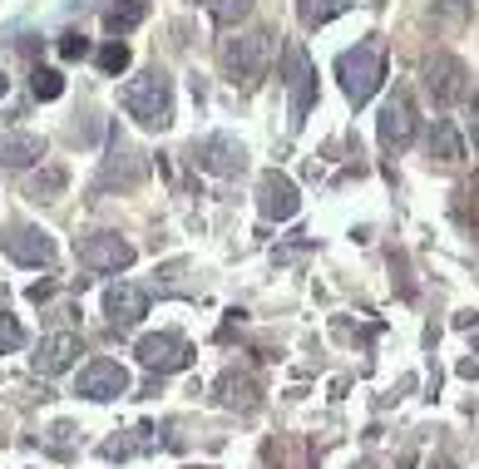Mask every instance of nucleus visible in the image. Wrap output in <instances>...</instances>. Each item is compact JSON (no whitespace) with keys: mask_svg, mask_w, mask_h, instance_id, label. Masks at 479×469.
Instances as JSON below:
<instances>
[{"mask_svg":"<svg viewBox=\"0 0 479 469\" xmlns=\"http://www.w3.org/2000/svg\"><path fill=\"white\" fill-rule=\"evenodd\" d=\"M119 99L143 129H169L173 124V94H169V75H163V69H143V75H134Z\"/></svg>","mask_w":479,"mask_h":469,"instance_id":"obj_1","label":"nucleus"},{"mask_svg":"<svg viewBox=\"0 0 479 469\" xmlns=\"http://www.w3.org/2000/svg\"><path fill=\"white\" fill-rule=\"evenodd\" d=\"M267 60H272V35H263V30L223 40V69L233 85H257L267 75Z\"/></svg>","mask_w":479,"mask_h":469,"instance_id":"obj_2","label":"nucleus"},{"mask_svg":"<svg viewBox=\"0 0 479 469\" xmlns=\"http://www.w3.org/2000/svg\"><path fill=\"white\" fill-rule=\"evenodd\" d=\"M336 79H341V89H346V99H351V104H366L371 94L381 89V79H385V60H381V50H376V45L346 50V55L336 60Z\"/></svg>","mask_w":479,"mask_h":469,"instance_id":"obj_3","label":"nucleus"},{"mask_svg":"<svg viewBox=\"0 0 479 469\" xmlns=\"http://www.w3.org/2000/svg\"><path fill=\"white\" fill-rule=\"evenodd\" d=\"M139 361L149 371H159V375H173V371L193 366V346H189V336H179V331H159V336L139 341Z\"/></svg>","mask_w":479,"mask_h":469,"instance_id":"obj_4","label":"nucleus"},{"mask_svg":"<svg viewBox=\"0 0 479 469\" xmlns=\"http://www.w3.org/2000/svg\"><path fill=\"white\" fill-rule=\"evenodd\" d=\"M282 65H287V94H291V124H301L311 99H317V69H311V55L301 45L282 50Z\"/></svg>","mask_w":479,"mask_h":469,"instance_id":"obj_5","label":"nucleus"},{"mask_svg":"<svg viewBox=\"0 0 479 469\" xmlns=\"http://www.w3.org/2000/svg\"><path fill=\"white\" fill-rule=\"evenodd\" d=\"M257 207H263L267 223H287V217H297V207H301L297 183H291L287 173L267 169L263 179H257Z\"/></svg>","mask_w":479,"mask_h":469,"instance_id":"obj_6","label":"nucleus"},{"mask_svg":"<svg viewBox=\"0 0 479 469\" xmlns=\"http://www.w3.org/2000/svg\"><path fill=\"white\" fill-rule=\"evenodd\" d=\"M193 163L207 173H217V179H233V173L247 169V153L237 139H227V133H213V139L193 143Z\"/></svg>","mask_w":479,"mask_h":469,"instance_id":"obj_7","label":"nucleus"},{"mask_svg":"<svg viewBox=\"0 0 479 469\" xmlns=\"http://www.w3.org/2000/svg\"><path fill=\"white\" fill-rule=\"evenodd\" d=\"M124 391H129V371L109 356H95L79 371V395H85V400H119Z\"/></svg>","mask_w":479,"mask_h":469,"instance_id":"obj_8","label":"nucleus"},{"mask_svg":"<svg viewBox=\"0 0 479 469\" xmlns=\"http://www.w3.org/2000/svg\"><path fill=\"white\" fill-rule=\"evenodd\" d=\"M79 262L89 267V272H124V267L134 262V243H124V237L114 233H95L79 243Z\"/></svg>","mask_w":479,"mask_h":469,"instance_id":"obj_9","label":"nucleus"},{"mask_svg":"<svg viewBox=\"0 0 479 469\" xmlns=\"http://www.w3.org/2000/svg\"><path fill=\"white\" fill-rule=\"evenodd\" d=\"M104 311H109L114 331H129V326H139V317L149 311V291L134 287V281H114V287L104 291Z\"/></svg>","mask_w":479,"mask_h":469,"instance_id":"obj_10","label":"nucleus"},{"mask_svg":"<svg viewBox=\"0 0 479 469\" xmlns=\"http://www.w3.org/2000/svg\"><path fill=\"white\" fill-rule=\"evenodd\" d=\"M5 253H10V262H20V267H50L55 262V243H50V233H40V227H15V233L5 237Z\"/></svg>","mask_w":479,"mask_h":469,"instance_id":"obj_11","label":"nucleus"},{"mask_svg":"<svg viewBox=\"0 0 479 469\" xmlns=\"http://www.w3.org/2000/svg\"><path fill=\"white\" fill-rule=\"evenodd\" d=\"M75 356H79V336L75 331H55V336L40 341V351L30 356V366H35L40 375H60V371L75 366Z\"/></svg>","mask_w":479,"mask_h":469,"instance_id":"obj_12","label":"nucleus"},{"mask_svg":"<svg viewBox=\"0 0 479 469\" xmlns=\"http://www.w3.org/2000/svg\"><path fill=\"white\" fill-rule=\"evenodd\" d=\"M381 143L385 149H405V143L415 139V109H410V99H405V94H395L391 104H385L381 109Z\"/></svg>","mask_w":479,"mask_h":469,"instance_id":"obj_13","label":"nucleus"},{"mask_svg":"<svg viewBox=\"0 0 479 469\" xmlns=\"http://www.w3.org/2000/svg\"><path fill=\"white\" fill-rule=\"evenodd\" d=\"M425 89H430V99L435 104H455L465 94V69H460V60H430L425 65Z\"/></svg>","mask_w":479,"mask_h":469,"instance_id":"obj_14","label":"nucleus"},{"mask_svg":"<svg viewBox=\"0 0 479 469\" xmlns=\"http://www.w3.org/2000/svg\"><path fill=\"white\" fill-rule=\"evenodd\" d=\"M45 159V139L40 133H5L0 139V169H25V163Z\"/></svg>","mask_w":479,"mask_h":469,"instance_id":"obj_15","label":"nucleus"},{"mask_svg":"<svg viewBox=\"0 0 479 469\" xmlns=\"http://www.w3.org/2000/svg\"><path fill=\"white\" fill-rule=\"evenodd\" d=\"M217 400H223L227 410H253V405H257V385L247 381V375L227 371L223 381H217Z\"/></svg>","mask_w":479,"mask_h":469,"instance_id":"obj_16","label":"nucleus"},{"mask_svg":"<svg viewBox=\"0 0 479 469\" xmlns=\"http://www.w3.org/2000/svg\"><path fill=\"white\" fill-rule=\"evenodd\" d=\"M430 159H440V163H460V159H465V143H460V133H455V124H450V119H435Z\"/></svg>","mask_w":479,"mask_h":469,"instance_id":"obj_17","label":"nucleus"},{"mask_svg":"<svg viewBox=\"0 0 479 469\" xmlns=\"http://www.w3.org/2000/svg\"><path fill=\"white\" fill-rule=\"evenodd\" d=\"M143 15H149V0H114V5L104 10V25H109L114 35H124V30L143 25Z\"/></svg>","mask_w":479,"mask_h":469,"instance_id":"obj_18","label":"nucleus"},{"mask_svg":"<svg viewBox=\"0 0 479 469\" xmlns=\"http://www.w3.org/2000/svg\"><path fill=\"white\" fill-rule=\"evenodd\" d=\"M351 0H297V10H301V25H327V20H336L341 10H346Z\"/></svg>","mask_w":479,"mask_h":469,"instance_id":"obj_19","label":"nucleus"},{"mask_svg":"<svg viewBox=\"0 0 479 469\" xmlns=\"http://www.w3.org/2000/svg\"><path fill=\"white\" fill-rule=\"evenodd\" d=\"M129 153H134L129 143H119V139H114V159H129ZM114 173H119V163H109L99 183H114ZM139 179H143V153H139L134 163H124V183H139Z\"/></svg>","mask_w":479,"mask_h":469,"instance_id":"obj_20","label":"nucleus"},{"mask_svg":"<svg viewBox=\"0 0 479 469\" xmlns=\"http://www.w3.org/2000/svg\"><path fill=\"white\" fill-rule=\"evenodd\" d=\"M65 169H45V173H35V179L25 183V193L30 198H55V193H65Z\"/></svg>","mask_w":479,"mask_h":469,"instance_id":"obj_21","label":"nucleus"},{"mask_svg":"<svg viewBox=\"0 0 479 469\" xmlns=\"http://www.w3.org/2000/svg\"><path fill=\"white\" fill-rule=\"evenodd\" d=\"M207 10H213L217 25H237V20L253 15V0H207Z\"/></svg>","mask_w":479,"mask_h":469,"instance_id":"obj_22","label":"nucleus"},{"mask_svg":"<svg viewBox=\"0 0 479 469\" xmlns=\"http://www.w3.org/2000/svg\"><path fill=\"white\" fill-rule=\"evenodd\" d=\"M30 94H35V99H60V94H65L60 69H35V75H30Z\"/></svg>","mask_w":479,"mask_h":469,"instance_id":"obj_23","label":"nucleus"},{"mask_svg":"<svg viewBox=\"0 0 479 469\" xmlns=\"http://www.w3.org/2000/svg\"><path fill=\"white\" fill-rule=\"evenodd\" d=\"M99 69L104 75H124V69H129V45H124V40H109V45L99 50Z\"/></svg>","mask_w":479,"mask_h":469,"instance_id":"obj_24","label":"nucleus"},{"mask_svg":"<svg viewBox=\"0 0 479 469\" xmlns=\"http://www.w3.org/2000/svg\"><path fill=\"white\" fill-rule=\"evenodd\" d=\"M149 425H139V440H109V445H104V460H124V455H134V450H149Z\"/></svg>","mask_w":479,"mask_h":469,"instance_id":"obj_25","label":"nucleus"},{"mask_svg":"<svg viewBox=\"0 0 479 469\" xmlns=\"http://www.w3.org/2000/svg\"><path fill=\"white\" fill-rule=\"evenodd\" d=\"M25 346V331H20V321L10 317V311H0V356L5 351H20Z\"/></svg>","mask_w":479,"mask_h":469,"instance_id":"obj_26","label":"nucleus"},{"mask_svg":"<svg viewBox=\"0 0 479 469\" xmlns=\"http://www.w3.org/2000/svg\"><path fill=\"white\" fill-rule=\"evenodd\" d=\"M85 55H89V40L85 35H75V30L60 35V60H85Z\"/></svg>","mask_w":479,"mask_h":469,"instance_id":"obj_27","label":"nucleus"},{"mask_svg":"<svg viewBox=\"0 0 479 469\" xmlns=\"http://www.w3.org/2000/svg\"><path fill=\"white\" fill-rule=\"evenodd\" d=\"M25 297L35 301V307H40V301H50V297H55V281H35V287H30Z\"/></svg>","mask_w":479,"mask_h":469,"instance_id":"obj_28","label":"nucleus"},{"mask_svg":"<svg viewBox=\"0 0 479 469\" xmlns=\"http://www.w3.org/2000/svg\"><path fill=\"white\" fill-rule=\"evenodd\" d=\"M470 139H474V149H479V94L470 99Z\"/></svg>","mask_w":479,"mask_h":469,"instance_id":"obj_29","label":"nucleus"},{"mask_svg":"<svg viewBox=\"0 0 479 469\" xmlns=\"http://www.w3.org/2000/svg\"><path fill=\"white\" fill-rule=\"evenodd\" d=\"M460 375H470V381H479V361H460Z\"/></svg>","mask_w":479,"mask_h":469,"instance_id":"obj_30","label":"nucleus"},{"mask_svg":"<svg viewBox=\"0 0 479 469\" xmlns=\"http://www.w3.org/2000/svg\"><path fill=\"white\" fill-rule=\"evenodd\" d=\"M5 89H10V79H5V75H0V99H5Z\"/></svg>","mask_w":479,"mask_h":469,"instance_id":"obj_31","label":"nucleus"},{"mask_svg":"<svg viewBox=\"0 0 479 469\" xmlns=\"http://www.w3.org/2000/svg\"><path fill=\"white\" fill-rule=\"evenodd\" d=\"M189 469H217V464H189Z\"/></svg>","mask_w":479,"mask_h":469,"instance_id":"obj_32","label":"nucleus"},{"mask_svg":"<svg viewBox=\"0 0 479 469\" xmlns=\"http://www.w3.org/2000/svg\"><path fill=\"white\" fill-rule=\"evenodd\" d=\"M356 469H376V464H356Z\"/></svg>","mask_w":479,"mask_h":469,"instance_id":"obj_33","label":"nucleus"}]
</instances>
